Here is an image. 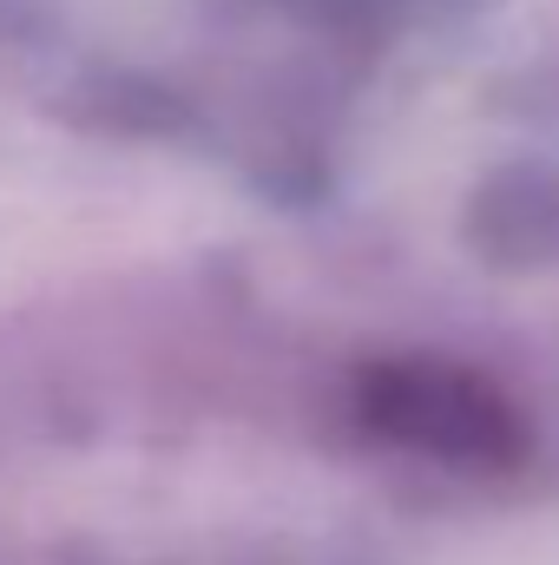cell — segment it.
<instances>
[{"label":"cell","mask_w":559,"mask_h":565,"mask_svg":"<svg viewBox=\"0 0 559 565\" xmlns=\"http://www.w3.org/2000/svg\"><path fill=\"white\" fill-rule=\"evenodd\" d=\"M362 408L376 427H395L441 454H500L514 440L507 415L487 402V388L454 369H376Z\"/></svg>","instance_id":"cell-1"}]
</instances>
